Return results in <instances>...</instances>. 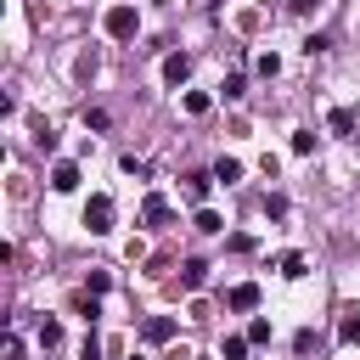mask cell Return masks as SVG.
Masks as SVG:
<instances>
[{
	"label": "cell",
	"mask_w": 360,
	"mask_h": 360,
	"mask_svg": "<svg viewBox=\"0 0 360 360\" xmlns=\"http://www.w3.org/2000/svg\"><path fill=\"white\" fill-rule=\"evenodd\" d=\"M326 129H332V135H349V141H354V112H349V107H332V112H326Z\"/></svg>",
	"instance_id": "obj_13"
},
{
	"label": "cell",
	"mask_w": 360,
	"mask_h": 360,
	"mask_svg": "<svg viewBox=\"0 0 360 360\" xmlns=\"http://www.w3.org/2000/svg\"><path fill=\"white\" fill-rule=\"evenodd\" d=\"M197 360H219V354H197Z\"/></svg>",
	"instance_id": "obj_35"
},
{
	"label": "cell",
	"mask_w": 360,
	"mask_h": 360,
	"mask_svg": "<svg viewBox=\"0 0 360 360\" xmlns=\"http://www.w3.org/2000/svg\"><path fill=\"white\" fill-rule=\"evenodd\" d=\"M315 6H321V0H287V11H292V17H309Z\"/></svg>",
	"instance_id": "obj_32"
},
{
	"label": "cell",
	"mask_w": 360,
	"mask_h": 360,
	"mask_svg": "<svg viewBox=\"0 0 360 360\" xmlns=\"http://www.w3.org/2000/svg\"><path fill=\"white\" fill-rule=\"evenodd\" d=\"M281 276H287V281H304V276H309V259H304L298 248H292V253H281Z\"/></svg>",
	"instance_id": "obj_15"
},
{
	"label": "cell",
	"mask_w": 360,
	"mask_h": 360,
	"mask_svg": "<svg viewBox=\"0 0 360 360\" xmlns=\"http://www.w3.org/2000/svg\"><path fill=\"white\" fill-rule=\"evenodd\" d=\"M208 107H214V96H208V90H186V112H191V118H202Z\"/></svg>",
	"instance_id": "obj_18"
},
{
	"label": "cell",
	"mask_w": 360,
	"mask_h": 360,
	"mask_svg": "<svg viewBox=\"0 0 360 360\" xmlns=\"http://www.w3.org/2000/svg\"><path fill=\"white\" fill-rule=\"evenodd\" d=\"M6 360H22V338H17V332L6 338Z\"/></svg>",
	"instance_id": "obj_33"
},
{
	"label": "cell",
	"mask_w": 360,
	"mask_h": 360,
	"mask_svg": "<svg viewBox=\"0 0 360 360\" xmlns=\"http://www.w3.org/2000/svg\"><path fill=\"white\" fill-rule=\"evenodd\" d=\"M84 292H96V298L112 292V270H90V276H84Z\"/></svg>",
	"instance_id": "obj_22"
},
{
	"label": "cell",
	"mask_w": 360,
	"mask_h": 360,
	"mask_svg": "<svg viewBox=\"0 0 360 360\" xmlns=\"http://www.w3.org/2000/svg\"><path fill=\"white\" fill-rule=\"evenodd\" d=\"M208 174H214L219 186H236V180H242V158H214V169H208Z\"/></svg>",
	"instance_id": "obj_11"
},
{
	"label": "cell",
	"mask_w": 360,
	"mask_h": 360,
	"mask_svg": "<svg viewBox=\"0 0 360 360\" xmlns=\"http://www.w3.org/2000/svg\"><path fill=\"white\" fill-rule=\"evenodd\" d=\"M259 174H264V180H276V174H281V158H276V152H264V158H259Z\"/></svg>",
	"instance_id": "obj_31"
},
{
	"label": "cell",
	"mask_w": 360,
	"mask_h": 360,
	"mask_svg": "<svg viewBox=\"0 0 360 360\" xmlns=\"http://www.w3.org/2000/svg\"><path fill=\"white\" fill-rule=\"evenodd\" d=\"M326 51H332V39H326V34H304V56H309V62H315V56H326Z\"/></svg>",
	"instance_id": "obj_23"
},
{
	"label": "cell",
	"mask_w": 360,
	"mask_h": 360,
	"mask_svg": "<svg viewBox=\"0 0 360 360\" xmlns=\"http://www.w3.org/2000/svg\"><path fill=\"white\" fill-rule=\"evenodd\" d=\"M202 281H208V259H186V264H180V287H186V292H197Z\"/></svg>",
	"instance_id": "obj_10"
},
{
	"label": "cell",
	"mask_w": 360,
	"mask_h": 360,
	"mask_svg": "<svg viewBox=\"0 0 360 360\" xmlns=\"http://www.w3.org/2000/svg\"><path fill=\"white\" fill-rule=\"evenodd\" d=\"M338 343H349V349L360 343V304H349V309L338 315Z\"/></svg>",
	"instance_id": "obj_8"
},
{
	"label": "cell",
	"mask_w": 360,
	"mask_h": 360,
	"mask_svg": "<svg viewBox=\"0 0 360 360\" xmlns=\"http://www.w3.org/2000/svg\"><path fill=\"white\" fill-rule=\"evenodd\" d=\"M225 309H236V315H253V309H259V281H236V287L225 292Z\"/></svg>",
	"instance_id": "obj_3"
},
{
	"label": "cell",
	"mask_w": 360,
	"mask_h": 360,
	"mask_svg": "<svg viewBox=\"0 0 360 360\" xmlns=\"http://www.w3.org/2000/svg\"><path fill=\"white\" fill-rule=\"evenodd\" d=\"M191 231H197V236H219V231H225V219H219L214 208H197V219H191Z\"/></svg>",
	"instance_id": "obj_14"
},
{
	"label": "cell",
	"mask_w": 360,
	"mask_h": 360,
	"mask_svg": "<svg viewBox=\"0 0 360 360\" xmlns=\"http://www.w3.org/2000/svg\"><path fill=\"white\" fill-rule=\"evenodd\" d=\"M79 180H84V174H79L73 158H56V163H51V191H79Z\"/></svg>",
	"instance_id": "obj_5"
},
{
	"label": "cell",
	"mask_w": 360,
	"mask_h": 360,
	"mask_svg": "<svg viewBox=\"0 0 360 360\" xmlns=\"http://www.w3.org/2000/svg\"><path fill=\"white\" fill-rule=\"evenodd\" d=\"M129 360H146V354H129Z\"/></svg>",
	"instance_id": "obj_36"
},
{
	"label": "cell",
	"mask_w": 360,
	"mask_h": 360,
	"mask_svg": "<svg viewBox=\"0 0 360 360\" xmlns=\"http://www.w3.org/2000/svg\"><path fill=\"white\" fill-rule=\"evenodd\" d=\"M62 343V321H39V349H56Z\"/></svg>",
	"instance_id": "obj_26"
},
{
	"label": "cell",
	"mask_w": 360,
	"mask_h": 360,
	"mask_svg": "<svg viewBox=\"0 0 360 360\" xmlns=\"http://www.w3.org/2000/svg\"><path fill=\"white\" fill-rule=\"evenodd\" d=\"M79 360H101V338H96V332H84V343H79Z\"/></svg>",
	"instance_id": "obj_30"
},
{
	"label": "cell",
	"mask_w": 360,
	"mask_h": 360,
	"mask_svg": "<svg viewBox=\"0 0 360 360\" xmlns=\"http://www.w3.org/2000/svg\"><path fill=\"white\" fill-rule=\"evenodd\" d=\"M208 191H214V174H186V202L208 208Z\"/></svg>",
	"instance_id": "obj_9"
},
{
	"label": "cell",
	"mask_w": 360,
	"mask_h": 360,
	"mask_svg": "<svg viewBox=\"0 0 360 360\" xmlns=\"http://www.w3.org/2000/svg\"><path fill=\"white\" fill-rule=\"evenodd\" d=\"M107 124H112V118H107V112H101V107H84V129H96V135H101V129H107Z\"/></svg>",
	"instance_id": "obj_28"
},
{
	"label": "cell",
	"mask_w": 360,
	"mask_h": 360,
	"mask_svg": "<svg viewBox=\"0 0 360 360\" xmlns=\"http://www.w3.org/2000/svg\"><path fill=\"white\" fill-rule=\"evenodd\" d=\"M101 28H107V39H118V45H129V39L141 34V11H135L129 0H118V6H107V17H101Z\"/></svg>",
	"instance_id": "obj_1"
},
{
	"label": "cell",
	"mask_w": 360,
	"mask_h": 360,
	"mask_svg": "<svg viewBox=\"0 0 360 360\" xmlns=\"http://www.w3.org/2000/svg\"><path fill=\"white\" fill-rule=\"evenodd\" d=\"M315 146H321V135H315V129H292V152H298V158H309Z\"/></svg>",
	"instance_id": "obj_20"
},
{
	"label": "cell",
	"mask_w": 360,
	"mask_h": 360,
	"mask_svg": "<svg viewBox=\"0 0 360 360\" xmlns=\"http://www.w3.org/2000/svg\"><path fill=\"white\" fill-rule=\"evenodd\" d=\"M253 68H259L264 79H276V73H281V56H276V51H259V56H253Z\"/></svg>",
	"instance_id": "obj_24"
},
{
	"label": "cell",
	"mask_w": 360,
	"mask_h": 360,
	"mask_svg": "<svg viewBox=\"0 0 360 360\" xmlns=\"http://www.w3.org/2000/svg\"><path fill=\"white\" fill-rule=\"evenodd\" d=\"M118 169H124V174H135V180H146V174H152V163H146V158H135V152H124V158H118Z\"/></svg>",
	"instance_id": "obj_21"
},
{
	"label": "cell",
	"mask_w": 360,
	"mask_h": 360,
	"mask_svg": "<svg viewBox=\"0 0 360 360\" xmlns=\"http://www.w3.org/2000/svg\"><path fill=\"white\" fill-rule=\"evenodd\" d=\"M248 349H253V343H248V332H231V338L219 343V360H248Z\"/></svg>",
	"instance_id": "obj_17"
},
{
	"label": "cell",
	"mask_w": 360,
	"mask_h": 360,
	"mask_svg": "<svg viewBox=\"0 0 360 360\" xmlns=\"http://www.w3.org/2000/svg\"><path fill=\"white\" fill-rule=\"evenodd\" d=\"M287 208H292V202H287L281 191H270V197H264V219H287Z\"/></svg>",
	"instance_id": "obj_25"
},
{
	"label": "cell",
	"mask_w": 360,
	"mask_h": 360,
	"mask_svg": "<svg viewBox=\"0 0 360 360\" xmlns=\"http://www.w3.org/2000/svg\"><path fill=\"white\" fill-rule=\"evenodd\" d=\"M248 343H270V321H264V315L248 321Z\"/></svg>",
	"instance_id": "obj_27"
},
{
	"label": "cell",
	"mask_w": 360,
	"mask_h": 360,
	"mask_svg": "<svg viewBox=\"0 0 360 360\" xmlns=\"http://www.w3.org/2000/svg\"><path fill=\"white\" fill-rule=\"evenodd\" d=\"M248 96V73H225L219 79V101H242Z\"/></svg>",
	"instance_id": "obj_12"
},
{
	"label": "cell",
	"mask_w": 360,
	"mask_h": 360,
	"mask_svg": "<svg viewBox=\"0 0 360 360\" xmlns=\"http://www.w3.org/2000/svg\"><path fill=\"white\" fill-rule=\"evenodd\" d=\"M174 219V208H169V197H158V191H146L141 197V225H169Z\"/></svg>",
	"instance_id": "obj_6"
},
{
	"label": "cell",
	"mask_w": 360,
	"mask_h": 360,
	"mask_svg": "<svg viewBox=\"0 0 360 360\" xmlns=\"http://www.w3.org/2000/svg\"><path fill=\"white\" fill-rule=\"evenodd\" d=\"M191 79V51H169L163 56V84H186Z\"/></svg>",
	"instance_id": "obj_7"
},
{
	"label": "cell",
	"mask_w": 360,
	"mask_h": 360,
	"mask_svg": "<svg viewBox=\"0 0 360 360\" xmlns=\"http://www.w3.org/2000/svg\"><path fill=\"white\" fill-rule=\"evenodd\" d=\"M73 315L96 326V315H101V298H96V292H73Z\"/></svg>",
	"instance_id": "obj_16"
},
{
	"label": "cell",
	"mask_w": 360,
	"mask_h": 360,
	"mask_svg": "<svg viewBox=\"0 0 360 360\" xmlns=\"http://www.w3.org/2000/svg\"><path fill=\"white\" fill-rule=\"evenodd\" d=\"M112 219H118L112 197H107V191H90V202H84V231H90V236H107Z\"/></svg>",
	"instance_id": "obj_2"
},
{
	"label": "cell",
	"mask_w": 360,
	"mask_h": 360,
	"mask_svg": "<svg viewBox=\"0 0 360 360\" xmlns=\"http://www.w3.org/2000/svg\"><path fill=\"white\" fill-rule=\"evenodd\" d=\"M292 349H298V354H315V349H321V338H315V332H309V326H304V332H298V338H292Z\"/></svg>",
	"instance_id": "obj_29"
},
{
	"label": "cell",
	"mask_w": 360,
	"mask_h": 360,
	"mask_svg": "<svg viewBox=\"0 0 360 360\" xmlns=\"http://www.w3.org/2000/svg\"><path fill=\"white\" fill-rule=\"evenodd\" d=\"M174 332H180L174 315H146V321H141V343H169Z\"/></svg>",
	"instance_id": "obj_4"
},
{
	"label": "cell",
	"mask_w": 360,
	"mask_h": 360,
	"mask_svg": "<svg viewBox=\"0 0 360 360\" xmlns=\"http://www.w3.org/2000/svg\"><path fill=\"white\" fill-rule=\"evenodd\" d=\"M354 158H360V135H354Z\"/></svg>",
	"instance_id": "obj_34"
},
{
	"label": "cell",
	"mask_w": 360,
	"mask_h": 360,
	"mask_svg": "<svg viewBox=\"0 0 360 360\" xmlns=\"http://www.w3.org/2000/svg\"><path fill=\"white\" fill-rule=\"evenodd\" d=\"M34 146H39V152H56V129H51L45 118H34Z\"/></svg>",
	"instance_id": "obj_19"
}]
</instances>
